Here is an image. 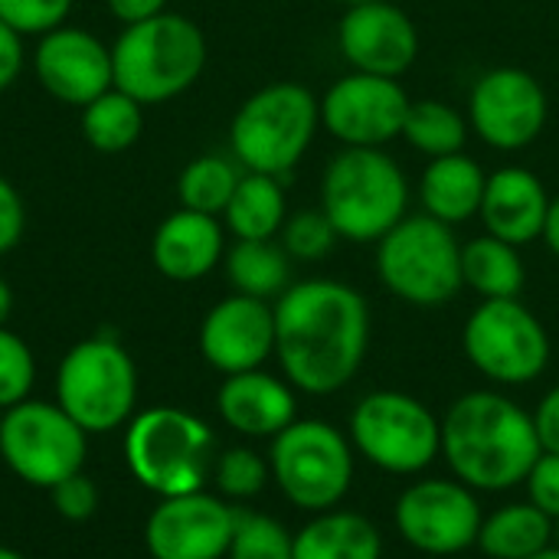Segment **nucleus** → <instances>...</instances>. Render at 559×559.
<instances>
[{
  "label": "nucleus",
  "mask_w": 559,
  "mask_h": 559,
  "mask_svg": "<svg viewBox=\"0 0 559 559\" xmlns=\"http://www.w3.org/2000/svg\"><path fill=\"white\" fill-rule=\"evenodd\" d=\"M275 357L285 380L308 396L344 390L370 347V305L337 278L292 282L275 298Z\"/></svg>",
  "instance_id": "obj_1"
},
{
  "label": "nucleus",
  "mask_w": 559,
  "mask_h": 559,
  "mask_svg": "<svg viewBox=\"0 0 559 559\" xmlns=\"http://www.w3.org/2000/svg\"><path fill=\"white\" fill-rule=\"evenodd\" d=\"M442 455L472 491H508L527 481L544 449L527 409L504 393L472 390L442 419Z\"/></svg>",
  "instance_id": "obj_2"
},
{
  "label": "nucleus",
  "mask_w": 559,
  "mask_h": 559,
  "mask_svg": "<svg viewBox=\"0 0 559 559\" xmlns=\"http://www.w3.org/2000/svg\"><path fill=\"white\" fill-rule=\"evenodd\" d=\"M318 197L344 242L377 246L409 216L413 183L386 147H341L321 170Z\"/></svg>",
  "instance_id": "obj_3"
},
{
  "label": "nucleus",
  "mask_w": 559,
  "mask_h": 559,
  "mask_svg": "<svg viewBox=\"0 0 559 559\" xmlns=\"http://www.w3.org/2000/svg\"><path fill=\"white\" fill-rule=\"evenodd\" d=\"M206 69V36L183 13H157L131 23L111 43L115 88L134 102L164 105L190 92Z\"/></svg>",
  "instance_id": "obj_4"
},
{
  "label": "nucleus",
  "mask_w": 559,
  "mask_h": 559,
  "mask_svg": "<svg viewBox=\"0 0 559 559\" xmlns=\"http://www.w3.org/2000/svg\"><path fill=\"white\" fill-rule=\"evenodd\" d=\"M321 131V98L292 79L255 88L229 121V157L252 174L288 177Z\"/></svg>",
  "instance_id": "obj_5"
},
{
  "label": "nucleus",
  "mask_w": 559,
  "mask_h": 559,
  "mask_svg": "<svg viewBox=\"0 0 559 559\" xmlns=\"http://www.w3.org/2000/svg\"><path fill=\"white\" fill-rule=\"evenodd\" d=\"M124 459L141 488L157 498L203 491L216 465V439L203 419L177 406H154L131 416Z\"/></svg>",
  "instance_id": "obj_6"
},
{
  "label": "nucleus",
  "mask_w": 559,
  "mask_h": 559,
  "mask_svg": "<svg viewBox=\"0 0 559 559\" xmlns=\"http://www.w3.org/2000/svg\"><path fill=\"white\" fill-rule=\"evenodd\" d=\"M383 288L413 308H442L462 285V242L452 226L429 213H409L377 242Z\"/></svg>",
  "instance_id": "obj_7"
},
{
  "label": "nucleus",
  "mask_w": 559,
  "mask_h": 559,
  "mask_svg": "<svg viewBox=\"0 0 559 559\" xmlns=\"http://www.w3.org/2000/svg\"><path fill=\"white\" fill-rule=\"evenodd\" d=\"M134 400L138 370L115 337H85L59 360L56 403L85 432H111L124 426L134 413Z\"/></svg>",
  "instance_id": "obj_8"
},
{
  "label": "nucleus",
  "mask_w": 559,
  "mask_h": 559,
  "mask_svg": "<svg viewBox=\"0 0 559 559\" xmlns=\"http://www.w3.org/2000/svg\"><path fill=\"white\" fill-rule=\"evenodd\" d=\"M269 468L282 495L301 511H331L354 481V452L344 432L321 419H295L272 439Z\"/></svg>",
  "instance_id": "obj_9"
},
{
  "label": "nucleus",
  "mask_w": 559,
  "mask_h": 559,
  "mask_svg": "<svg viewBox=\"0 0 559 559\" xmlns=\"http://www.w3.org/2000/svg\"><path fill=\"white\" fill-rule=\"evenodd\" d=\"M350 442L390 475H419L442 452V423L409 393H367L350 413Z\"/></svg>",
  "instance_id": "obj_10"
},
{
  "label": "nucleus",
  "mask_w": 559,
  "mask_h": 559,
  "mask_svg": "<svg viewBox=\"0 0 559 559\" xmlns=\"http://www.w3.org/2000/svg\"><path fill=\"white\" fill-rule=\"evenodd\" d=\"M462 347L468 364L501 386H524L550 364V334L521 298L481 301L462 328Z\"/></svg>",
  "instance_id": "obj_11"
},
{
  "label": "nucleus",
  "mask_w": 559,
  "mask_h": 559,
  "mask_svg": "<svg viewBox=\"0 0 559 559\" xmlns=\"http://www.w3.org/2000/svg\"><path fill=\"white\" fill-rule=\"evenodd\" d=\"M85 429L59 403L23 400L0 416V459L33 488H56L85 465Z\"/></svg>",
  "instance_id": "obj_12"
},
{
  "label": "nucleus",
  "mask_w": 559,
  "mask_h": 559,
  "mask_svg": "<svg viewBox=\"0 0 559 559\" xmlns=\"http://www.w3.org/2000/svg\"><path fill=\"white\" fill-rule=\"evenodd\" d=\"M465 115L481 144L501 154H518L544 134L550 95L531 69L495 66L472 82Z\"/></svg>",
  "instance_id": "obj_13"
},
{
  "label": "nucleus",
  "mask_w": 559,
  "mask_h": 559,
  "mask_svg": "<svg viewBox=\"0 0 559 559\" xmlns=\"http://www.w3.org/2000/svg\"><path fill=\"white\" fill-rule=\"evenodd\" d=\"M409 102L400 79L344 72L321 95V128L341 147H386L403 138Z\"/></svg>",
  "instance_id": "obj_14"
},
{
  "label": "nucleus",
  "mask_w": 559,
  "mask_h": 559,
  "mask_svg": "<svg viewBox=\"0 0 559 559\" xmlns=\"http://www.w3.org/2000/svg\"><path fill=\"white\" fill-rule=\"evenodd\" d=\"M396 531L419 554L452 557L478 544L481 508L462 481H416L396 501Z\"/></svg>",
  "instance_id": "obj_15"
},
{
  "label": "nucleus",
  "mask_w": 559,
  "mask_h": 559,
  "mask_svg": "<svg viewBox=\"0 0 559 559\" xmlns=\"http://www.w3.org/2000/svg\"><path fill=\"white\" fill-rule=\"evenodd\" d=\"M419 26L393 0L344 7L337 20V52L350 72L403 79L419 59Z\"/></svg>",
  "instance_id": "obj_16"
},
{
  "label": "nucleus",
  "mask_w": 559,
  "mask_h": 559,
  "mask_svg": "<svg viewBox=\"0 0 559 559\" xmlns=\"http://www.w3.org/2000/svg\"><path fill=\"white\" fill-rule=\"evenodd\" d=\"M236 511L206 491L160 498L144 527L154 559H223L229 554Z\"/></svg>",
  "instance_id": "obj_17"
},
{
  "label": "nucleus",
  "mask_w": 559,
  "mask_h": 559,
  "mask_svg": "<svg viewBox=\"0 0 559 559\" xmlns=\"http://www.w3.org/2000/svg\"><path fill=\"white\" fill-rule=\"evenodd\" d=\"M33 75L56 102L85 108L115 88L111 46H105L92 29L66 23L39 36L33 49Z\"/></svg>",
  "instance_id": "obj_18"
},
{
  "label": "nucleus",
  "mask_w": 559,
  "mask_h": 559,
  "mask_svg": "<svg viewBox=\"0 0 559 559\" xmlns=\"http://www.w3.org/2000/svg\"><path fill=\"white\" fill-rule=\"evenodd\" d=\"M200 354L223 377L259 370L275 354V308L249 295H226L200 324Z\"/></svg>",
  "instance_id": "obj_19"
},
{
  "label": "nucleus",
  "mask_w": 559,
  "mask_h": 559,
  "mask_svg": "<svg viewBox=\"0 0 559 559\" xmlns=\"http://www.w3.org/2000/svg\"><path fill=\"white\" fill-rule=\"evenodd\" d=\"M550 200L554 197L547 193L540 174H534L524 164H504L488 174L478 219L488 236H498L524 249L540 239Z\"/></svg>",
  "instance_id": "obj_20"
},
{
  "label": "nucleus",
  "mask_w": 559,
  "mask_h": 559,
  "mask_svg": "<svg viewBox=\"0 0 559 559\" xmlns=\"http://www.w3.org/2000/svg\"><path fill=\"white\" fill-rule=\"evenodd\" d=\"M226 255V226L219 216L174 210L151 236V262L167 282H200Z\"/></svg>",
  "instance_id": "obj_21"
},
{
  "label": "nucleus",
  "mask_w": 559,
  "mask_h": 559,
  "mask_svg": "<svg viewBox=\"0 0 559 559\" xmlns=\"http://www.w3.org/2000/svg\"><path fill=\"white\" fill-rule=\"evenodd\" d=\"M216 409L229 429L249 439L278 436L295 423V390L292 383L259 370L233 373L216 393Z\"/></svg>",
  "instance_id": "obj_22"
},
{
  "label": "nucleus",
  "mask_w": 559,
  "mask_h": 559,
  "mask_svg": "<svg viewBox=\"0 0 559 559\" xmlns=\"http://www.w3.org/2000/svg\"><path fill=\"white\" fill-rule=\"evenodd\" d=\"M488 170L465 151L449 157H432L416 183V197L423 213L445 226H462L478 219L481 197H485Z\"/></svg>",
  "instance_id": "obj_23"
},
{
  "label": "nucleus",
  "mask_w": 559,
  "mask_h": 559,
  "mask_svg": "<svg viewBox=\"0 0 559 559\" xmlns=\"http://www.w3.org/2000/svg\"><path fill=\"white\" fill-rule=\"evenodd\" d=\"M219 219L233 239H278L288 219V193L282 177L242 170Z\"/></svg>",
  "instance_id": "obj_24"
},
{
  "label": "nucleus",
  "mask_w": 559,
  "mask_h": 559,
  "mask_svg": "<svg viewBox=\"0 0 559 559\" xmlns=\"http://www.w3.org/2000/svg\"><path fill=\"white\" fill-rule=\"evenodd\" d=\"M380 531L354 511H321L295 534V559H380Z\"/></svg>",
  "instance_id": "obj_25"
},
{
  "label": "nucleus",
  "mask_w": 559,
  "mask_h": 559,
  "mask_svg": "<svg viewBox=\"0 0 559 559\" xmlns=\"http://www.w3.org/2000/svg\"><path fill=\"white\" fill-rule=\"evenodd\" d=\"M462 285L472 288L481 301L521 298L527 285L521 249L488 233L462 242Z\"/></svg>",
  "instance_id": "obj_26"
},
{
  "label": "nucleus",
  "mask_w": 559,
  "mask_h": 559,
  "mask_svg": "<svg viewBox=\"0 0 559 559\" xmlns=\"http://www.w3.org/2000/svg\"><path fill=\"white\" fill-rule=\"evenodd\" d=\"M233 292L275 301L292 285V255L275 239H236L223 255Z\"/></svg>",
  "instance_id": "obj_27"
},
{
  "label": "nucleus",
  "mask_w": 559,
  "mask_h": 559,
  "mask_svg": "<svg viewBox=\"0 0 559 559\" xmlns=\"http://www.w3.org/2000/svg\"><path fill=\"white\" fill-rule=\"evenodd\" d=\"M550 540H554V521L527 501V504H508L491 518H485L475 547H481V554L491 559H527L547 550Z\"/></svg>",
  "instance_id": "obj_28"
},
{
  "label": "nucleus",
  "mask_w": 559,
  "mask_h": 559,
  "mask_svg": "<svg viewBox=\"0 0 559 559\" xmlns=\"http://www.w3.org/2000/svg\"><path fill=\"white\" fill-rule=\"evenodd\" d=\"M468 138H472L468 115L459 111L452 102H445V98H413L409 102V111L403 121V141L426 160L465 151Z\"/></svg>",
  "instance_id": "obj_29"
},
{
  "label": "nucleus",
  "mask_w": 559,
  "mask_h": 559,
  "mask_svg": "<svg viewBox=\"0 0 559 559\" xmlns=\"http://www.w3.org/2000/svg\"><path fill=\"white\" fill-rule=\"evenodd\" d=\"M141 131L144 105L124 95L121 88H108L82 108V138L98 154H124L141 141Z\"/></svg>",
  "instance_id": "obj_30"
},
{
  "label": "nucleus",
  "mask_w": 559,
  "mask_h": 559,
  "mask_svg": "<svg viewBox=\"0 0 559 559\" xmlns=\"http://www.w3.org/2000/svg\"><path fill=\"white\" fill-rule=\"evenodd\" d=\"M242 177V167L233 157L223 154H200L193 157L180 177H177V200L183 210L206 213V216H223L229 206L236 183Z\"/></svg>",
  "instance_id": "obj_31"
},
{
  "label": "nucleus",
  "mask_w": 559,
  "mask_h": 559,
  "mask_svg": "<svg viewBox=\"0 0 559 559\" xmlns=\"http://www.w3.org/2000/svg\"><path fill=\"white\" fill-rule=\"evenodd\" d=\"M229 559H295V534H288L275 518L236 511V527L229 540Z\"/></svg>",
  "instance_id": "obj_32"
},
{
  "label": "nucleus",
  "mask_w": 559,
  "mask_h": 559,
  "mask_svg": "<svg viewBox=\"0 0 559 559\" xmlns=\"http://www.w3.org/2000/svg\"><path fill=\"white\" fill-rule=\"evenodd\" d=\"M278 242L292 255V262H321L334 252L341 236L321 206H305L298 213H288L278 233Z\"/></svg>",
  "instance_id": "obj_33"
},
{
  "label": "nucleus",
  "mask_w": 559,
  "mask_h": 559,
  "mask_svg": "<svg viewBox=\"0 0 559 559\" xmlns=\"http://www.w3.org/2000/svg\"><path fill=\"white\" fill-rule=\"evenodd\" d=\"M269 475H272L269 462L255 455L252 449H226L223 455H216V465H213V481L219 495L233 501L255 498L265 488Z\"/></svg>",
  "instance_id": "obj_34"
},
{
  "label": "nucleus",
  "mask_w": 559,
  "mask_h": 559,
  "mask_svg": "<svg viewBox=\"0 0 559 559\" xmlns=\"http://www.w3.org/2000/svg\"><path fill=\"white\" fill-rule=\"evenodd\" d=\"M33 383H36V360L29 344L20 334L0 328V409L29 400Z\"/></svg>",
  "instance_id": "obj_35"
},
{
  "label": "nucleus",
  "mask_w": 559,
  "mask_h": 559,
  "mask_svg": "<svg viewBox=\"0 0 559 559\" xmlns=\"http://www.w3.org/2000/svg\"><path fill=\"white\" fill-rule=\"evenodd\" d=\"M72 0H0V20L26 36H46L69 23Z\"/></svg>",
  "instance_id": "obj_36"
},
{
  "label": "nucleus",
  "mask_w": 559,
  "mask_h": 559,
  "mask_svg": "<svg viewBox=\"0 0 559 559\" xmlns=\"http://www.w3.org/2000/svg\"><path fill=\"white\" fill-rule=\"evenodd\" d=\"M49 491H52V504H56L59 518H66L72 524H82V521H88L98 511V488L82 472L69 475L66 481H59Z\"/></svg>",
  "instance_id": "obj_37"
},
{
  "label": "nucleus",
  "mask_w": 559,
  "mask_h": 559,
  "mask_svg": "<svg viewBox=\"0 0 559 559\" xmlns=\"http://www.w3.org/2000/svg\"><path fill=\"white\" fill-rule=\"evenodd\" d=\"M527 495H531V504L540 508L550 521H559V455L544 452L531 475H527Z\"/></svg>",
  "instance_id": "obj_38"
},
{
  "label": "nucleus",
  "mask_w": 559,
  "mask_h": 559,
  "mask_svg": "<svg viewBox=\"0 0 559 559\" xmlns=\"http://www.w3.org/2000/svg\"><path fill=\"white\" fill-rule=\"evenodd\" d=\"M26 229V203L20 190L0 174V255L13 252Z\"/></svg>",
  "instance_id": "obj_39"
},
{
  "label": "nucleus",
  "mask_w": 559,
  "mask_h": 559,
  "mask_svg": "<svg viewBox=\"0 0 559 559\" xmlns=\"http://www.w3.org/2000/svg\"><path fill=\"white\" fill-rule=\"evenodd\" d=\"M23 62H26L23 36H20L16 29H10V26L0 20V92H7V88L20 79Z\"/></svg>",
  "instance_id": "obj_40"
},
{
  "label": "nucleus",
  "mask_w": 559,
  "mask_h": 559,
  "mask_svg": "<svg viewBox=\"0 0 559 559\" xmlns=\"http://www.w3.org/2000/svg\"><path fill=\"white\" fill-rule=\"evenodd\" d=\"M534 429L540 439V449L559 455V383L540 400L537 413H534Z\"/></svg>",
  "instance_id": "obj_41"
},
{
  "label": "nucleus",
  "mask_w": 559,
  "mask_h": 559,
  "mask_svg": "<svg viewBox=\"0 0 559 559\" xmlns=\"http://www.w3.org/2000/svg\"><path fill=\"white\" fill-rule=\"evenodd\" d=\"M105 3H108L111 16L118 23H124V26L141 23V20H151V16H157V13L167 10V0H105Z\"/></svg>",
  "instance_id": "obj_42"
},
{
  "label": "nucleus",
  "mask_w": 559,
  "mask_h": 559,
  "mask_svg": "<svg viewBox=\"0 0 559 559\" xmlns=\"http://www.w3.org/2000/svg\"><path fill=\"white\" fill-rule=\"evenodd\" d=\"M540 242L550 249V255H557L559 259V197H554V200H550V210H547V219H544Z\"/></svg>",
  "instance_id": "obj_43"
},
{
  "label": "nucleus",
  "mask_w": 559,
  "mask_h": 559,
  "mask_svg": "<svg viewBox=\"0 0 559 559\" xmlns=\"http://www.w3.org/2000/svg\"><path fill=\"white\" fill-rule=\"evenodd\" d=\"M10 311H13V292H10V285L0 278V328L7 324Z\"/></svg>",
  "instance_id": "obj_44"
},
{
  "label": "nucleus",
  "mask_w": 559,
  "mask_h": 559,
  "mask_svg": "<svg viewBox=\"0 0 559 559\" xmlns=\"http://www.w3.org/2000/svg\"><path fill=\"white\" fill-rule=\"evenodd\" d=\"M527 559H559V550L550 544L547 550H540V554H534V557H527Z\"/></svg>",
  "instance_id": "obj_45"
},
{
  "label": "nucleus",
  "mask_w": 559,
  "mask_h": 559,
  "mask_svg": "<svg viewBox=\"0 0 559 559\" xmlns=\"http://www.w3.org/2000/svg\"><path fill=\"white\" fill-rule=\"evenodd\" d=\"M0 559H23L16 550H10V547H0Z\"/></svg>",
  "instance_id": "obj_46"
},
{
  "label": "nucleus",
  "mask_w": 559,
  "mask_h": 559,
  "mask_svg": "<svg viewBox=\"0 0 559 559\" xmlns=\"http://www.w3.org/2000/svg\"><path fill=\"white\" fill-rule=\"evenodd\" d=\"M550 544L559 550V521H554V540H550Z\"/></svg>",
  "instance_id": "obj_47"
},
{
  "label": "nucleus",
  "mask_w": 559,
  "mask_h": 559,
  "mask_svg": "<svg viewBox=\"0 0 559 559\" xmlns=\"http://www.w3.org/2000/svg\"><path fill=\"white\" fill-rule=\"evenodd\" d=\"M334 3H341V7H354V3H370V0H334Z\"/></svg>",
  "instance_id": "obj_48"
}]
</instances>
